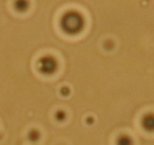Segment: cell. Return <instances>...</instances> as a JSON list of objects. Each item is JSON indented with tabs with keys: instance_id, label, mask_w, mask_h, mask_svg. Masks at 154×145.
Wrapping results in <instances>:
<instances>
[{
	"instance_id": "cell-1",
	"label": "cell",
	"mask_w": 154,
	"mask_h": 145,
	"mask_svg": "<svg viewBox=\"0 0 154 145\" xmlns=\"http://www.w3.org/2000/svg\"><path fill=\"white\" fill-rule=\"evenodd\" d=\"M84 18L82 15L76 12H69L62 16L60 20V26L61 29L70 35H75L79 33L84 29Z\"/></svg>"
},
{
	"instance_id": "cell-4",
	"label": "cell",
	"mask_w": 154,
	"mask_h": 145,
	"mask_svg": "<svg viewBox=\"0 0 154 145\" xmlns=\"http://www.w3.org/2000/svg\"><path fill=\"white\" fill-rule=\"evenodd\" d=\"M116 145H133V140L127 134H120L116 139Z\"/></svg>"
},
{
	"instance_id": "cell-7",
	"label": "cell",
	"mask_w": 154,
	"mask_h": 145,
	"mask_svg": "<svg viewBox=\"0 0 154 145\" xmlns=\"http://www.w3.org/2000/svg\"><path fill=\"white\" fill-rule=\"evenodd\" d=\"M56 115H59V118L57 119V121H59V122H62L64 119H66V113L63 112V111H57V113H56Z\"/></svg>"
},
{
	"instance_id": "cell-2",
	"label": "cell",
	"mask_w": 154,
	"mask_h": 145,
	"mask_svg": "<svg viewBox=\"0 0 154 145\" xmlns=\"http://www.w3.org/2000/svg\"><path fill=\"white\" fill-rule=\"evenodd\" d=\"M38 70L42 74H53L57 70V62L52 56H43L38 62Z\"/></svg>"
},
{
	"instance_id": "cell-5",
	"label": "cell",
	"mask_w": 154,
	"mask_h": 145,
	"mask_svg": "<svg viewBox=\"0 0 154 145\" xmlns=\"http://www.w3.org/2000/svg\"><path fill=\"white\" fill-rule=\"evenodd\" d=\"M29 8L28 0H16L15 1V9L18 12H26Z\"/></svg>"
},
{
	"instance_id": "cell-6",
	"label": "cell",
	"mask_w": 154,
	"mask_h": 145,
	"mask_svg": "<svg viewBox=\"0 0 154 145\" xmlns=\"http://www.w3.org/2000/svg\"><path fill=\"white\" fill-rule=\"evenodd\" d=\"M39 137H40L39 136V132L37 131L36 129H33L29 132V140L32 141V142H36V141H38Z\"/></svg>"
},
{
	"instance_id": "cell-3",
	"label": "cell",
	"mask_w": 154,
	"mask_h": 145,
	"mask_svg": "<svg viewBox=\"0 0 154 145\" xmlns=\"http://www.w3.org/2000/svg\"><path fill=\"white\" fill-rule=\"evenodd\" d=\"M141 127L147 132H154V113H146L141 118Z\"/></svg>"
}]
</instances>
